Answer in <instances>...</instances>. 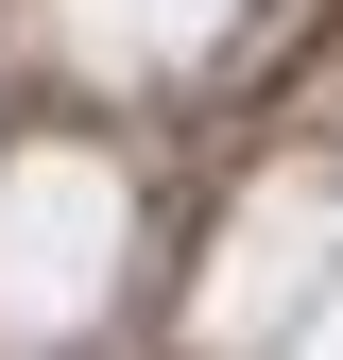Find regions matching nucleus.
Returning <instances> with one entry per match:
<instances>
[]
</instances>
